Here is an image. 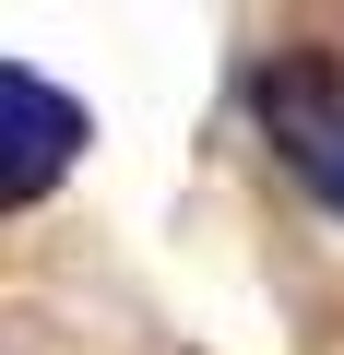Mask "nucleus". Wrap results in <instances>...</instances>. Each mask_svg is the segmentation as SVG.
Returning <instances> with one entry per match:
<instances>
[{"mask_svg": "<svg viewBox=\"0 0 344 355\" xmlns=\"http://www.w3.org/2000/svg\"><path fill=\"white\" fill-rule=\"evenodd\" d=\"M83 142H95L83 95H60V83H48V71H24V60H0V214L48 202L60 178L83 166Z\"/></svg>", "mask_w": 344, "mask_h": 355, "instance_id": "2", "label": "nucleus"}, {"mask_svg": "<svg viewBox=\"0 0 344 355\" xmlns=\"http://www.w3.org/2000/svg\"><path fill=\"white\" fill-rule=\"evenodd\" d=\"M249 119H261V142L297 166V190H309L320 214H344V71L309 60V48H285V60L249 71Z\"/></svg>", "mask_w": 344, "mask_h": 355, "instance_id": "1", "label": "nucleus"}]
</instances>
